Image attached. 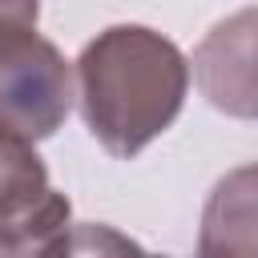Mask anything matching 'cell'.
<instances>
[{
  "instance_id": "5b68a950",
  "label": "cell",
  "mask_w": 258,
  "mask_h": 258,
  "mask_svg": "<svg viewBox=\"0 0 258 258\" xmlns=\"http://www.w3.org/2000/svg\"><path fill=\"white\" fill-rule=\"evenodd\" d=\"M198 250L206 258H258V161L230 169L210 189Z\"/></svg>"
},
{
  "instance_id": "3957f363",
  "label": "cell",
  "mask_w": 258,
  "mask_h": 258,
  "mask_svg": "<svg viewBox=\"0 0 258 258\" xmlns=\"http://www.w3.org/2000/svg\"><path fill=\"white\" fill-rule=\"evenodd\" d=\"M69 214L73 206L52 189L32 141L0 133V254H60Z\"/></svg>"
},
{
  "instance_id": "277c9868",
  "label": "cell",
  "mask_w": 258,
  "mask_h": 258,
  "mask_svg": "<svg viewBox=\"0 0 258 258\" xmlns=\"http://www.w3.org/2000/svg\"><path fill=\"white\" fill-rule=\"evenodd\" d=\"M189 69L218 113L258 121V4L218 20L194 48Z\"/></svg>"
},
{
  "instance_id": "6da1fadb",
  "label": "cell",
  "mask_w": 258,
  "mask_h": 258,
  "mask_svg": "<svg viewBox=\"0 0 258 258\" xmlns=\"http://www.w3.org/2000/svg\"><path fill=\"white\" fill-rule=\"evenodd\" d=\"M73 93L93 141L113 157H137L177 121L189 60L145 24H109L81 48Z\"/></svg>"
},
{
  "instance_id": "8992f818",
  "label": "cell",
  "mask_w": 258,
  "mask_h": 258,
  "mask_svg": "<svg viewBox=\"0 0 258 258\" xmlns=\"http://www.w3.org/2000/svg\"><path fill=\"white\" fill-rule=\"evenodd\" d=\"M0 16H16V20L36 24V16H40V0H0Z\"/></svg>"
},
{
  "instance_id": "7a4b0ae2",
  "label": "cell",
  "mask_w": 258,
  "mask_h": 258,
  "mask_svg": "<svg viewBox=\"0 0 258 258\" xmlns=\"http://www.w3.org/2000/svg\"><path fill=\"white\" fill-rule=\"evenodd\" d=\"M73 69L36 24L0 16V133L52 137L73 109Z\"/></svg>"
}]
</instances>
